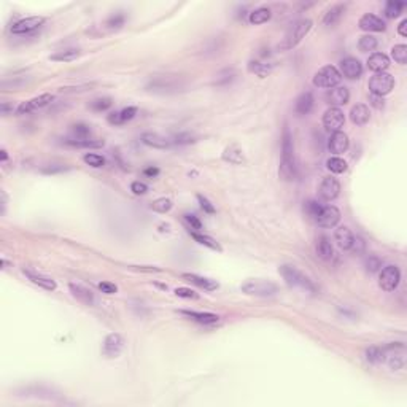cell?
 <instances>
[{
    "mask_svg": "<svg viewBox=\"0 0 407 407\" xmlns=\"http://www.w3.org/2000/svg\"><path fill=\"white\" fill-rule=\"evenodd\" d=\"M348 145H350V142H348L347 134L339 131V132H334L331 135L330 142H328V148H330V151L334 154H342L348 150Z\"/></svg>",
    "mask_w": 407,
    "mask_h": 407,
    "instance_id": "cell-18",
    "label": "cell"
},
{
    "mask_svg": "<svg viewBox=\"0 0 407 407\" xmlns=\"http://www.w3.org/2000/svg\"><path fill=\"white\" fill-rule=\"evenodd\" d=\"M99 290L105 295H115L118 291V287L115 283H110V281H100L99 283Z\"/></svg>",
    "mask_w": 407,
    "mask_h": 407,
    "instance_id": "cell-51",
    "label": "cell"
},
{
    "mask_svg": "<svg viewBox=\"0 0 407 407\" xmlns=\"http://www.w3.org/2000/svg\"><path fill=\"white\" fill-rule=\"evenodd\" d=\"M345 13V5L339 4V5H334L331 10H328V13L324 15L323 18V24L328 26V27H333L336 26L339 21H341L342 15Z\"/></svg>",
    "mask_w": 407,
    "mask_h": 407,
    "instance_id": "cell-30",
    "label": "cell"
},
{
    "mask_svg": "<svg viewBox=\"0 0 407 407\" xmlns=\"http://www.w3.org/2000/svg\"><path fill=\"white\" fill-rule=\"evenodd\" d=\"M197 200H199V204H200V207H202L204 212H207V213H215V207L212 206L209 199H206L204 196H197Z\"/></svg>",
    "mask_w": 407,
    "mask_h": 407,
    "instance_id": "cell-54",
    "label": "cell"
},
{
    "mask_svg": "<svg viewBox=\"0 0 407 407\" xmlns=\"http://www.w3.org/2000/svg\"><path fill=\"white\" fill-rule=\"evenodd\" d=\"M135 115H137V108H135V107H126V108H123L119 111L110 113V115H108V123L119 126V124H124V123L131 121Z\"/></svg>",
    "mask_w": 407,
    "mask_h": 407,
    "instance_id": "cell-24",
    "label": "cell"
},
{
    "mask_svg": "<svg viewBox=\"0 0 407 407\" xmlns=\"http://www.w3.org/2000/svg\"><path fill=\"white\" fill-rule=\"evenodd\" d=\"M371 105L376 107V108H383V97L371 94Z\"/></svg>",
    "mask_w": 407,
    "mask_h": 407,
    "instance_id": "cell-55",
    "label": "cell"
},
{
    "mask_svg": "<svg viewBox=\"0 0 407 407\" xmlns=\"http://www.w3.org/2000/svg\"><path fill=\"white\" fill-rule=\"evenodd\" d=\"M366 358L371 363H383L387 359V348L385 347H371L366 352Z\"/></svg>",
    "mask_w": 407,
    "mask_h": 407,
    "instance_id": "cell-33",
    "label": "cell"
},
{
    "mask_svg": "<svg viewBox=\"0 0 407 407\" xmlns=\"http://www.w3.org/2000/svg\"><path fill=\"white\" fill-rule=\"evenodd\" d=\"M69 288H70V291H72V295H73L78 301H80V302H83V304H86V305H93V304L96 302V298H94V295H93V291L89 290V288H86V287H83V285H80V283H70Z\"/></svg>",
    "mask_w": 407,
    "mask_h": 407,
    "instance_id": "cell-21",
    "label": "cell"
},
{
    "mask_svg": "<svg viewBox=\"0 0 407 407\" xmlns=\"http://www.w3.org/2000/svg\"><path fill=\"white\" fill-rule=\"evenodd\" d=\"M278 177L283 182H295L298 177L295 145H293V135L288 128L283 129V137H281V159L278 167Z\"/></svg>",
    "mask_w": 407,
    "mask_h": 407,
    "instance_id": "cell-1",
    "label": "cell"
},
{
    "mask_svg": "<svg viewBox=\"0 0 407 407\" xmlns=\"http://www.w3.org/2000/svg\"><path fill=\"white\" fill-rule=\"evenodd\" d=\"M368 67L372 70V72H385L388 67H390V58L387 54H383V53H374V54H371L369 56V59H368Z\"/></svg>",
    "mask_w": 407,
    "mask_h": 407,
    "instance_id": "cell-20",
    "label": "cell"
},
{
    "mask_svg": "<svg viewBox=\"0 0 407 407\" xmlns=\"http://www.w3.org/2000/svg\"><path fill=\"white\" fill-rule=\"evenodd\" d=\"M61 171H65V167H51V169H43V172H61Z\"/></svg>",
    "mask_w": 407,
    "mask_h": 407,
    "instance_id": "cell-59",
    "label": "cell"
},
{
    "mask_svg": "<svg viewBox=\"0 0 407 407\" xmlns=\"http://www.w3.org/2000/svg\"><path fill=\"white\" fill-rule=\"evenodd\" d=\"M24 274L26 277L32 281V283H35L45 290H48V291H54L56 288H58V285H56V281L50 277H45V275H40V274H35V272H32V270H26L24 269Z\"/></svg>",
    "mask_w": 407,
    "mask_h": 407,
    "instance_id": "cell-27",
    "label": "cell"
},
{
    "mask_svg": "<svg viewBox=\"0 0 407 407\" xmlns=\"http://www.w3.org/2000/svg\"><path fill=\"white\" fill-rule=\"evenodd\" d=\"M180 313L188 316L189 320H194L200 324H213L220 321V316L210 312H194V310H180Z\"/></svg>",
    "mask_w": 407,
    "mask_h": 407,
    "instance_id": "cell-19",
    "label": "cell"
},
{
    "mask_svg": "<svg viewBox=\"0 0 407 407\" xmlns=\"http://www.w3.org/2000/svg\"><path fill=\"white\" fill-rule=\"evenodd\" d=\"M123 21H124V16H121V15L116 16V18L113 16V18L108 21V26H111V27H119V26L123 24Z\"/></svg>",
    "mask_w": 407,
    "mask_h": 407,
    "instance_id": "cell-56",
    "label": "cell"
},
{
    "mask_svg": "<svg viewBox=\"0 0 407 407\" xmlns=\"http://www.w3.org/2000/svg\"><path fill=\"white\" fill-rule=\"evenodd\" d=\"M405 4L404 2H399V0H390V2L385 5V15L387 18H398L401 13H402V10H404Z\"/></svg>",
    "mask_w": 407,
    "mask_h": 407,
    "instance_id": "cell-38",
    "label": "cell"
},
{
    "mask_svg": "<svg viewBox=\"0 0 407 407\" xmlns=\"http://www.w3.org/2000/svg\"><path fill=\"white\" fill-rule=\"evenodd\" d=\"M65 145L75 146V148H99V146L104 145L102 140H91V139H67L64 140Z\"/></svg>",
    "mask_w": 407,
    "mask_h": 407,
    "instance_id": "cell-31",
    "label": "cell"
},
{
    "mask_svg": "<svg viewBox=\"0 0 407 407\" xmlns=\"http://www.w3.org/2000/svg\"><path fill=\"white\" fill-rule=\"evenodd\" d=\"M369 118H371V111H369V107L364 104H358L350 110V119H352V123L356 124V126H363V124L369 121Z\"/></svg>",
    "mask_w": 407,
    "mask_h": 407,
    "instance_id": "cell-25",
    "label": "cell"
},
{
    "mask_svg": "<svg viewBox=\"0 0 407 407\" xmlns=\"http://www.w3.org/2000/svg\"><path fill=\"white\" fill-rule=\"evenodd\" d=\"M312 19H301L298 22H295L288 32L285 33V38L281 40V43L278 45V50L280 51H288V50H293L295 47L302 42V38L307 35L312 29Z\"/></svg>",
    "mask_w": 407,
    "mask_h": 407,
    "instance_id": "cell-2",
    "label": "cell"
},
{
    "mask_svg": "<svg viewBox=\"0 0 407 407\" xmlns=\"http://www.w3.org/2000/svg\"><path fill=\"white\" fill-rule=\"evenodd\" d=\"M194 137L189 134H178L174 137L172 140V145H189V143H194Z\"/></svg>",
    "mask_w": 407,
    "mask_h": 407,
    "instance_id": "cell-48",
    "label": "cell"
},
{
    "mask_svg": "<svg viewBox=\"0 0 407 407\" xmlns=\"http://www.w3.org/2000/svg\"><path fill=\"white\" fill-rule=\"evenodd\" d=\"M398 33L401 37H407V19H402L398 26Z\"/></svg>",
    "mask_w": 407,
    "mask_h": 407,
    "instance_id": "cell-57",
    "label": "cell"
},
{
    "mask_svg": "<svg viewBox=\"0 0 407 407\" xmlns=\"http://www.w3.org/2000/svg\"><path fill=\"white\" fill-rule=\"evenodd\" d=\"M401 280V272L396 266H387L385 269H382L380 277H379V287L383 291H394L399 285Z\"/></svg>",
    "mask_w": 407,
    "mask_h": 407,
    "instance_id": "cell-9",
    "label": "cell"
},
{
    "mask_svg": "<svg viewBox=\"0 0 407 407\" xmlns=\"http://www.w3.org/2000/svg\"><path fill=\"white\" fill-rule=\"evenodd\" d=\"M143 174H145V175H148V177H156L157 174H159V169H156V167H148V169H145Z\"/></svg>",
    "mask_w": 407,
    "mask_h": 407,
    "instance_id": "cell-58",
    "label": "cell"
},
{
    "mask_svg": "<svg viewBox=\"0 0 407 407\" xmlns=\"http://www.w3.org/2000/svg\"><path fill=\"white\" fill-rule=\"evenodd\" d=\"M382 267V259L374 256V255H371L368 259H366V269L369 270V272H377V270Z\"/></svg>",
    "mask_w": 407,
    "mask_h": 407,
    "instance_id": "cell-47",
    "label": "cell"
},
{
    "mask_svg": "<svg viewBox=\"0 0 407 407\" xmlns=\"http://www.w3.org/2000/svg\"><path fill=\"white\" fill-rule=\"evenodd\" d=\"M240 290L245 295L250 296H259V298H267V296H274L278 291V287L269 280H247L245 283L240 285Z\"/></svg>",
    "mask_w": 407,
    "mask_h": 407,
    "instance_id": "cell-4",
    "label": "cell"
},
{
    "mask_svg": "<svg viewBox=\"0 0 407 407\" xmlns=\"http://www.w3.org/2000/svg\"><path fill=\"white\" fill-rule=\"evenodd\" d=\"M124 348V339L118 333H111L105 337L104 341V353L108 358H116Z\"/></svg>",
    "mask_w": 407,
    "mask_h": 407,
    "instance_id": "cell-13",
    "label": "cell"
},
{
    "mask_svg": "<svg viewBox=\"0 0 407 407\" xmlns=\"http://www.w3.org/2000/svg\"><path fill=\"white\" fill-rule=\"evenodd\" d=\"M223 157H224L226 161L232 162V164H240V162H243V154H242L240 150H237L235 146H231V148L226 150L224 154H223Z\"/></svg>",
    "mask_w": 407,
    "mask_h": 407,
    "instance_id": "cell-41",
    "label": "cell"
},
{
    "mask_svg": "<svg viewBox=\"0 0 407 407\" xmlns=\"http://www.w3.org/2000/svg\"><path fill=\"white\" fill-rule=\"evenodd\" d=\"M358 26H359V29H363L366 32H383L387 29L385 21H382L379 16L372 15V13H366V15L361 16Z\"/></svg>",
    "mask_w": 407,
    "mask_h": 407,
    "instance_id": "cell-16",
    "label": "cell"
},
{
    "mask_svg": "<svg viewBox=\"0 0 407 407\" xmlns=\"http://www.w3.org/2000/svg\"><path fill=\"white\" fill-rule=\"evenodd\" d=\"M341 75H344L348 80H358L363 73V65L356 58H345L341 62Z\"/></svg>",
    "mask_w": 407,
    "mask_h": 407,
    "instance_id": "cell-14",
    "label": "cell"
},
{
    "mask_svg": "<svg viewBox=\"0 0 407 407\" xmlns=\"http://www.w3.org/2000/svg\"><path fill=\"white\" fill-rule=\"evenodd\" d=\"M89 107H91V110H94V111H104V110L111 107V99L110 97L96 99V100L91 102V104H89Z\"/></svg>",
    "mask_w": 407,
    "mask_h": 407,
    "instance_id": "cell-46",
    "label": "cell"
},
{
    "mask_svg": "<svg viewBox=\"0 0 407 407\" xmlns=\"http://www.w3.org/2000/svg\"><path fill=\"white\" fill-rule=\"evenodd\" d=\"M377 47H379V42H377L376 37H372V35H363L358 42V48H359V51H363V53L376 51Z\"/></svg>",
    "mask_w": 407,
    "mask_h": 407,
    "instance_id": "cell-37",
    "label": "cell"
},
{
    "mask_svg": "<svg viewBox=\"0 0 407 407\" xmlns=\"http://www.w3.org/2000/svg\"><path fill=\"white\" fill-rule=\"evenodd\" d=\"M320 197L324 200H334L341 193V183L334 177H326L320 185Z\"/></svg>",
    "mask_w": 407,
    "mask_h": 407,
    "instance_id": "cell-15",
    "label": "cell"
},
{
    "mask_svg": "<svg viewBox=\"0 0 407 407\" xmlns=\"http://www.w3.org/2000/svg\"><path fill=\"white\" fill-rule=\"evenodd\" d=\"M53 100H54L53 94H48V93L42 94V96L33 97V99H30L27 102H22V104L16 108V113H18V115H29V113H32V111H37V110H40L43 107L50 105Z\"/></svg>",
    "mask_w": 407,
    "mask_h": 407,
    "instance_id": "cell-12",
    "label": "cell"
},
{
    "mask_svg": "<svg viewBox=\"0 0 407 407\" xmlns=\"http://www.w3.org/2000/svg\"><path fill=\"white\" fill-rule=\"evenodd\" d=\"M185 220H186L188 224L191 226V229H202V223L199 221V218L196 217V215H189V213H186V215H185Z\"/></svg>",
    "mask_w": 407,
    "mask_h": 407,
    "instance_id": "cell-52",
    "label": "cell"
},
{
    "mask_svg": "<svg viewBox=\"0 0 407 407\" xmlns=\"http://www.w3.org/2000/svg\"><path fill=\"white\" fill-rule=\"evenodd\" d=\"M364 248H366V242L358 235L353 237V242H352V247H350V250H352L353 253H356V255H359V253L364 252Z\"/></svg>",
    "mask_w": 407,
    "mask_h": 407,
    "instance_id": "cell-50",
    "label": "cell"
},
{
    "mask_svg": "<svg viewBox=\"0 0 407 407\" xmlns=\"http://www.w3.org/2000/svg\"><path fill=\"white\" fill-rule=\"evenodd\" d=\"M341 220V212L334 206H323L318 215L315 217V223L320 228H334V226Z\"/></svg>",
    "mask_w": 407,
    "mask_h": 407,
    "instance_id": "cell-10",
    "label": "cell"
},
{
    "mask_svg": "<svg viewBox=\"0 0 407 407\" xmlns=\"http://www.w3.org/2000/svg\"><path fill=\"white\" fill-rule=\"evenodd\" d=\"M45 19L43 16H30V18H24V19H19L18 22H15L13 26H11V33H15V35H26V33H30L33 30H37L38 27H42L45 24Z\"/></svg>",
    "mask_w": 407,
    "mask_h": 407,
    "instance_id": "cell-11",
    "label": "cell"
},
{
    "mask_svg": "<svg viewBox=\"0 0 407 407\" xmlns=\"http://www.w3.org/2000/svg\"><path fill=\"white\" fill-rule=\"evenodd\" d=\"M280 274L291 288H301L305 293H316V287L312 283V280L305 274H302L298 267L285 264L280 267Z\"/></svg>",
    "mask_w": 407,
    "mask_h": 407,
    "instance_id": "cell-3",
    "label": "cell"
},
{
    "mask_svg": "<svg viewBox=\"0 0 407 407\" xmlns=\"http://www.w3.org/2000/svg\"><path fill=\"white\" fill-rule=\"evenodd\" d=\"M142 142L148 146H153V148H159V150H164V148H169V146L172 145V140H169L166 137H161V135L157 134H151V132H146L142 135Z\"/></svg>",
    "mask_w": 407,
    "mask_h": 407,
    "instance_id": "cell-28",
    "label": "cell"
},
{
    "mask_svg": "<svg viewBox=\"0 0 407 407\" xmlns=\"http://www.w3.org/2000/svg\"><path fill=\"white\" fill-rule=\"evenodd\" d=\"M175 295L178 298H185V299H197L199 298L197 293L193 291V290H189V288H177L175 290Z\"/></svg>",
    "mask_w": 407,
    "mask_h": 407,
    "instance_id": "cell-49",
    "label": "cell"
},
{
    "mask_svg": "<svg viewBox=\"0 0 407 407\" xmlns=\"http://www.w3.org/2000/svg\"><path fill=\"white\" fill-rule=\"evenodd\" d=\"M248 69H250V72L256 73L258 76L264 78L266 75H269L270 72H272V64H270V62H261V61H253V62H250V65H248Z\"/></svg>",
    "mask_w": 407,
    "mask_h": 407,
    "instance_id": "cell-35",
    "label": "cell"
},
{
    "mask_svg": "<svg viewBox=\"0 0 407 407\" xmlns=\"http://www.w3.org/2000/svg\"><path fill=\"white\" fill-rule=\"evenodd\" d=\"M350 99V93L347 88H342V86H336V88H331L330 91L326 93V102L330 104L331 107H341V105H345Z\"/></svg>",
    "mask_w": 407,
    "mask_h": 407,
    "instance_id": "cell-17",
    "label": "cell"
},
{
    "mask_svg": "<svg viewBox=\"0 0 407 407\" xmlns=\"http://www.w3.org/2000/svg\"><path fill=\"white\" fill-rule=\"evenodd\" d=\"M313 96L312 93H302L298 99H296V104H295V111L298 115H309L313 108Z\"/></svg>",
    "mask_w": 407,
    "mask_h": 407,
    "instance_id": "cell-26",
    "label": "cell"
},
{
    "mask_svg": "<svg viewBox=\"0 0 407 407\" xmlns=\"http://www.w3.org/2000/svg\"><path fill=\"white\" fill-rule=\"evenodd\" d=\"M0 153H2V154H0V156H2V161L5 162V161L8 159V154H7V151H5V150H2V151H0Z\"/></svg>",
    "mask_w": 407,
    "mask_h": 407,
    "instance_id": "cell-60",
    "label": "cell"
},
{
    "mask_svg": "<svg viewBox=\"0 0 407 407\" xmlns=\"http://www.w3.org/2000/svg\"><path fill=\"white\" fill-rule=\"evenodd\" d=\"M183 278H188L191 283L206 290V291H215L218 288V283L212 278H207V277H200V275H196V274H183Z\"/></svg>",
    "mask_w": 407,
    "mask_h": 407,
    "instance_id": "cell-29",
    "label": "cell"
},
{
    "mask_svg": "<svg viewBox=\"0 0 407 407\" xmlns=\"http://www.w3.org/2000/svg\"><path fill=\"white\" fill-rule=\"evenodd\" d=\"M172 200L167 199V197H161V199H156L153 204H151V210L154 212H159V213H167L169 210L172 209Z\"/></svg>",
    "mask_w": 407,
    "mask_h": 407,
    "instance_id": "cell-43",
    "label": "cell"
},
{
    "mask_svg": "<svg viewBox=\"0 0 407 407\" xmlns=\"http://www.w3.org/2000/svg\"><path fill=\"white\" fill-rule=\"evenodd\" d=\"M353 237L355 235L352 234V231H350L347 226H341V228H337L334 232V240L341 250H350V247H352V242H353Z\"/></svg>",
    "mask_w": 407,
    "mask_h": 407,
    "instance_id": "cell-22",
    "label": "cell"
},
{
    "mask_svg": "<svg viewBox=\"0 0 407 407\" xmlns=\"http://www.w3.org/2000/svg\"><path fill=\"white\" fill-rule=\"evenodd\" d=\"M83 161L88 166L94 167V169H99V167H104L105 166V157L100 156V154H96V153H88V154H85L83 156Z\"/></svg>",
    "mask_w": 407,
    "mask_h": 407,
    "instance_id": "cell-42",
    "label": "cell"
},
{
    "mask_svg": "<svg viewBox=\"0 0 407 407\" xmlns=\"http://www.w3.org/2000/svg\"><path fill=\"white\" fill-rule=\"evenodd\" d=\"M189 232H191V231H189ZM191 237H193V239H194L196 242H199L200 245H206V247L212 248V250L221 252V247H220V243H218L217 240H215L213 237H210V235L199 234V232H191Z\"/></svg>",
    "mask_w": 407,
    "mask_h": 407,
    "instance_id": "cell-34",
    "label": "cell"
},
{
    "mask_svg": "<svg viewBox=\"0 0 407 407\" xmlns=\"http://www.w3.org/2000/svg\"><path fill=\"white\" fill-rule=\"evenodd\" d=\"M250 22L252 24H264V22H267L270 19V10L269 8H258L255 11H252L250 13Z\"/></svg>",
    "mask_w": 407,
    "mask_h": 407,
    "instance_id": "cell-36",
    "label": "cell"
},
{
    "mask_svg": "<svg viewBox=\"0 0 407 407\" xmlns=\"http://www.w3.org/2000/svg\"><path fill=\"white\" fill-rule=\"evenodd\" d=\"M131 191H132L134 194L140 196V194H145L146 191H148V186H146L145 183H142V182H134L131 185Z\"/></svg>",
    "mask_w": 407,
    "mask_h": 407,
    "instance_id": "cell-53",
    "label": "cell"
},
{
    "mask_svg": "<svg viewBox=\"0 0 407 407\" xmlns=\"http://www.w3.org/2000/svg\"><path fill=\"white\" fill-rule=\"evenodd\" d=\"M345 116L344 111L337 107H330L323 115V126L328 132H339L341 128H344Z\"/></svg>",
    "mask_w": 407,
    "mask_h": 407,
    "instance_id": "cell-8",
    "label": "cell"
},
{
    "mask_svg": "<svg viewBox=\"0 0 407 407\" xmlns=\"http://www.w3.org/2000/svg\"><path fill=\"white\" fill-rule=\"evenodd\" d=\"M72 134H73V139H89V134H91V129H89L88 124H75L72 126Z\"/></svg>",
    "mask_w": 407,
    "mask_h": 407,
    "instance_id": "cell-44",
    "label": "cell"
},
{
    "mask_svg": "<svg viewBox=\"0 0 407 407\" xmlns=\"http://www.w3.org/2000/svg\"><path fill=\"white\" fill-rule=\"evenodd\" d=\"M368 86H369L371 94L383 97L391 93V89L394 86V78L387 72H379L374 76H371Z\"/></svg>",
    "mask_w": 407,
    "mask_h": 407,
    "instance_id": "cell-7",
    "label": "cell"
},
{
    "mask_svg": "<svg viewBox=\"0 0 407 407\" xmlns=\"http://www.w3.org/2000/svg\"><path fill=\"white\" fill-rule=\"evenodd\" d=\"M391 58L394 59V62L404 65L407 62V47L405 45H396V47H393Z\"/></svg>",
    "mask_w": 407,
    "mask_h": 407,
    "instance_id": "cell-40",
    "label": "cell"
},
{
    "mask_svg": "<svg viewBox=\"0 0 407 407\" xmlns=\"http://www.w3.org/2000/svg\"><path fill=\"white\" fill-rule=\"evenodd\" d=\"M180 78L171 76V75H161V76H154L150 80V83L146 85V89L153 93H175L180 91Z\"/></svg>",
    "mask_w": 407,
    "mask_h": 407,
    "instance_id": "cell-6",
    "label": "cell"
},
{
    "mask_svg": "<svg viewBox=\"0 0 407 407\" xmlns=\"http://www.w3.org/2000/svg\"><path fill=\"white\" fill-rule=\"evenodd\" d=\"M316 255L321 259H324V261H331L334 258V247L331 243L330 237H326V235L318 237V240H316Z\"/></svg>",
    "mask_w": 407,
    "mask_h": 407,
    "instance_id": "cell-23",
    "label": "cell"
},
{
    "mask_svg": "<svg viewBox=\"0 0 407 407\" xmlns=\"http://www.w3.org/2000/svg\"><path fill=\"white\" fill-rule=\"evenodd\" d=\"M326 166L333 174H344L347 171V162L342 159V157H337V156L330 157V159L326 161Z\"/></svg>",
    "mask_w": 407,
    "mask_h": 407,
    "instance_id": "cell-39",
    "label": "cell"
},
{
    "mask_svg": "<svg viewBox=\"0 0 407 407\" xmlns=\"http://www.w3.org/2000/svg\"><path fill=\"white\" fill-rule=\"evenodd\" d=\"M342 80V75L334 65H324L323 69H320L313 76V85L316 88H324V89H331L336 88Z\"/></svg>",
    "mask_w": 407,
    "mask_h": 407,
    "instance_id": "cell-5",
    "label": "cell"
},
{
    "mask_svg": "<svg viewBox=\"0 0 407 407\" xmlns=\"http://www.w3.org/2000/svg\"><path fill=\"white\" fill-rule=\"evenodd\" d=\"M321 207H323L321 204H318L316 200H307V202H305V206H304V210H305V213H307V217L310 220H315V217L318 215Z\"/></svg>",
    "mask_w": 407,
    "mask_h": 407,
    "instance_id": "cell-45",
    "label": "cell"
},
{
    "mask_svg": "<svg viewBox=\"0 0 407 407\" xmlns=\"http://www.w3.org/2000/svg\"><path fill=\"white\" fill-rule=\"evenodd\" d=\"M78 56H80V50L69 48V50H62L51 54V61H58V62H70L75 61Z\"/></svg>",
    "mask_w": 407,
    "mask_h": 407,
    "instance_id": "cell-32",
    "label": "cell"
}]
</instances>
